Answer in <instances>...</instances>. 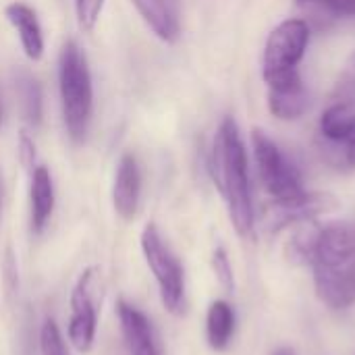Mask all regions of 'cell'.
I'll use <instances>...</instances> for the list:
<instances>
[{
	"label": "cell",
	"mask_w": 355,
	"mask_h": 355,
	"mask_svg": "<svg viewBox=\"0 0 355 355\" xmlns=\"http://www.w3.org/2000/svg\"><path fill=\"white\" fill-rule=\"evenodd\" d=\"M210 171L223 200L227 202L229 218L233 223L235 233L243 239H252L256 229V214L252 200L250 166L245 146L233 116H225L218 125L212 144Z\"/></svg>",
	"instance_id": "cell-1"
},
{
	"label": "cell",
	"mask_w": 355,
	"mask_h": 355,
	"mask_svg": "<svg viewBox=\"0 0 355 355\" xmlns=\"http://www.w3.org/2000/svg\"><path fill=\"white\" fill-rule=\"evenodd\" d=\"M320 302L331 310H347L355 304V227L329 223L318 227L310 260Z\"/></svg>",
	"instance_id": "cell-2"
},
{
	"label": "cell",
	"mask_w": 355,
	"mask_h": 355,
	"mask_svg": "<svg viewBox=\"0 0 355 355\" xmlns=\"http://www.w3.org/2000/svg\"><path fill=\"white\" fill-rule=\"evenodd\" d=\"M58 94L67 135L73 144H81L94 112V79L87 56L75 40H67L58 54Z\"/></svg>",
	"instance_id": "cell-3"
},
{
	"label": "cell",
	"mask_w": 355,
	"mask_h": 355,
	"mask_svg": "<svg viewBox=\"0 0 355 355\" xmlns=\"http://www.w3.org/2000/svg\"><path fill=\"white\" fill-rule=\"evenodd\" d=\"M139 243H141L146 264L150 266L156 279L162 306L173 316H183L185 314V275H183V266L179 258L173 254V250L168 248V243L164 241V237L160 235L154 223H148L144 227Z\"/></svg>",
	"instance_id": "cell-4"
},
{
	"label": "cell",
	"mask_w": 355,
	"mask_h": 355,
	"mask_svg": "<svg viewBox=\"0 0 355 355\" xmlns=\"http://www.w3.org/2000/svg\"><path fill=\"white\" fill-rule=\"evenodd\" d=\"M310 27L302 19H287L277 25L264 46L262 77L268 83L300 73L297 67L308 50Z\"/></svg>",
	"instance_id": "cell-5"
},
{
	"label": "cell",
	"mask_w": 355,
	"mask_h": 355,
	"mask_svg": "<svg viewBox=\"0 0 355 355\" xmlns=\"http://www.w3.org/2000/svg\"><path fill=\"white\" fill-rule=\"evenodd\" d=\"M252 146L260 183L272 200H289L306 191L300 168L262 129H254Z\"/></svg>",
	"instance_id": "cell-6"
},
{
	"label": "cell",
	"mask_w": 355,
	"mask_h": 355,
	"mask_svg": "<svg viewBox=\"0 0 355 355\" xmlns=\"http://www.w3.org/2000/svg\"><path fill=\"white\" fill-rule=\"evenodd\" d=\"M94 281H96L94 268H87L81 272L77 285L71 291V314H69V324H67V337L73 349L83 355L94 349L96 329H98Z\"/></svg>",
	"instance_id": "cell-7"
},
{
	"label": "cell",
	"mask_w": 355,
	"mask_h": 355,
	"mask_svg": "<svg viewBox=\"0 0 355 355\" xmlns=\"http://www.w3.org/2000/svg\"><path fill=\"white\" fill-rule=\"evenodd\" d=\"M339 208V200L327 191H304L289 200H272L264 212V225L270 233H279L291 225H306L314 218Z\"/></svg>",
	"instance_id": "cell-8"
},
{
	"label": "cell",
	"mask_w": 355,
	"mask_h": 355,
	"mask_svg": "<svg viewBox=\"0 0 355 355\" xmlns=\"http://www.w3.org/2000/svg\"><path fill=\"white\" fill-rule=\"evenodd\" d=\"M141 200V168L135 154L125 152L119 158L114 183H112V206L123 220H133Z\"/></svg>",
	"instance_id": "cell-9"
},
{
	"label": "cell",
	"mask_w": 355,
	"mask_h": 355,
	"mask_svg": "<svg viewBox=\"0 0 355 355\" xmlns=\"http://www.w3.org/2000/svg\"><path fill=\"white\" fill-rule=\"evenodd\" d=\"M116 314L121 322V333L129 355H162L156 331L150 318L135 306L127 302L116 304Z\"/></svg>",
	"instance_id": "cell-10"
},
{
	"label": "cell",
	"mask_w": 355,
	"mask_h": 355,
	"mask_svg": "<svg viewBox=\"0 0 355 355\" xmlns=\"http://www.w3.org/2000/svg\"><path fill=\"white\" fill-rule=\"evenodd\" d=\"M4 17L12 25V29L17 31L25 56L31 62L42 60L44 50H46V42H44V29H42V23L37 19L35 8L29 6L27 2L15 0V2L4 6Z\"/></svg>",
	"instance_id": "cell-11"
},
{
	"label": "cell",
	"mask_w": 355,
	"mask_h": 355,
	"mask_svg": "<svg viewBox=\"0 0 355 355\" xmlns=\"http://www.w3.org/2000/svg\"><path fill=\"white\" fill-rule=\"evenodd\" d=\"M268 108L281 121H295L308 110V92L300 73L268 83Z\"/></svg>",
	"instance_id": "cell-12"
},
{
	"label": "cell",
	"mask_w": 355,
	"mask_h": 355,
	"mask_svg": "<svg viewBox=\"0 0 355 355\" xmlns=\"http://www.w3.org/2000/svg\"><path fill=\"white\" fill-rule=\"evenodd\" d=\"M131 2L158 40L166 44L177 42L181 31L177 0H131Z\"/></svg>",
	"instance_id": "cell-13"
},
{
	"label": "cell",
	"mask_w": 355,
	"mask_h": 355,
	"mask_svg": "<svg viewBox=\"0 0 355 355\" xmlns=\"http://www.w3.org/2000/svg\"><path fill=\"white\" fill-rule=\"evenodd\" d=\"M54 181L48 166L37 164L31 168L29 185V208H31V231L42 233L54 212Z\"/></svg>",
	"instance_id": "cell-14"
},
{
	"label": "cell",
	"mask_w": 355,
	"mask_h": 355,
	"mask_svg": "<svg viewBox=\"0 0 355 355\" xmlns=\"http://www.w3.org/2000/svg\"><path fill=\"white\" fill-rule=\"evenodd\" d=\"M235 333V312L225 300L210 304L206 314V339L214 352H225Z\"/></svg>",
	"instance_id": "cell-15"
},
{
	"label": "cell",
	"mask_w": 355,
	"mask_h": 355,
	"mask_svg": "<svg viewBox=\"0 0 355 355\" xmlns=\"http://www.w3.org/2000/svg\"><path fill=\"white\" fill-rule=\"evenodd\" d=\"M15 89L21 100V110L27 125L37 127L44 116V94L40 81L27 71H19L15 77Z\"/></svg>",
	"instance_id": "cell-16"
},
{
	"label": "cell",
	"mask_w": 355,
	"mask_h": 355,
	"mask_svg": "<svg viewBox=\"0 0 355 355\" xmlns=\"http://www.w3.org/2000/svg\"><path fill=\"white\" fill-rule=\"evenodd\" d=\"M355 127V106L331 102V106L320 116V133L331 144H341Z\"/></svg>",
	"instance_id": "cell-17"
},
{
	"label": "cell",
	"mask_w": 355,
	"mask_h": 355,
	"mask_svg": "<svg viewBox=\"0 0 355 355\" xmlns=\"http://www.w3.org/2000/svg\"><path fill=\"white\" fill-rule=\"evenodd\" d=\"M331 100L337 104L355 106V50L349 54V58H347V62H345L339 79H337V85H335Z\"/></svg>",
	"instance_id": "cell-18"
},
{
	"label": "cell",
	"mask_w": 355,
	"mask_h": 355,
	"mask_svg": "<svg viewBox=\"0 0 355 355\" xmlns=\"http://www.w3.org/2000/svg\"><path fill=\"white\" fill-rule=\"evenodd\" d=\"M106 0H75V17H77V25L83 31H94V27L98 25L102 10H104Z\"/></svg>",
	"instance_id": "cell-19"
},
{
	"label": "cell",
	"mask_w": 355,
	"mask_h": 355,
	"mask_svg": "<svg viewBox=\"0 0 355 355\" xmlns=\"http://www.w3.org/2000/svg\"><path fill=\"white\" fill-rule=\"evenodd\" d=\"M40 352L42 355H69L60 329L54 320H46L40 331Z\"/></svg>",
	"instance_id": "cell-20"
},
{
	"label": "cell",
	"mask_w": 355,
	"mask_h": 355,
	"mask_svg": "<svg viewBox=\"0 0 355 355\" xmlns=\"http://www.w3.org/2000/svg\"><path fill=\"white\" fill-rule=\"evenodd\" d=\"M212 268L216 272L218 283L227 289V291H235V275H233V266L229 260V254L225 248H216L212 254Z\"/></svg>",
	"instance_id": "cell-21"
},
{
	"label": "cell",
	"mask_w": 355,
	"mask_h": 355,
	"mask_svg": "<svg viewBox=\"0 0 355 355\" xmlns=\"http://www.w3.org/2000/svg\"><path fill=\"white\" fill-rule=\"evenodd\" d=\"M300 4L320 6L339 17H355V0H297Z\"/></svg>",
	"instance_id": "cell-22"
},
{
	"label": "cell",
	"mask_w": 355,
	"mask_h": 355,
	"mask_svg": "<svg viewBox=\"0 0 355 355\" xmlns=\"http://www.w3.org/2000/svg\"><path fill=\"white\" fill-rule=\"evenodd\" d=\"M341 148V160L349 166V168H355V127L349 131V135L337 144Z\"/></svg>",
	"instance_id": "cell-23"
},
{
	"label": "cell",
	"mask_w": 355,
	"mask_h": 355,
	"mask_svg": "<svg viewBox=\"0 0 355 355\" xmlns=\"http://www.w3.org/2000/svg\"><path fill=\"white\" fill-rule=\"evenodd\" d=\"M19 158L25 166H33V160H35V146L33 141L29 139L27 133H21V139H19Z\"/></svg>",
	"instance_id": "cell-24"
},
{
	"label": "cell",
	"mask_w": 355,
	"mask_h": 355,
	"mask_svg": "<svg viewBox=\"0 0 355 355\" xmlns=\"http://www.w3.org/2000/svg\"><path fill=\"white\" fill-rule=\"evenodd\" d=\"M272 355H297V354H295L291 347H279V349H277Z\"/></svg>",
	"instance_id": "cell-25"
},
{
	"label": "cell",
	"mask_w": 355,
	"mask_h": 355,
	"mask_svg": "<svg viewBox=\"0 0 355 355\" xmlns=\"http://www.w3.org/2000/svg\"><path fill=\"white\" fill-rule=\"evenodd\" d=\"M0 123H2V104H0Z\"/></svg>",
	"instance_id": "cell-26"
}]
</instances>
